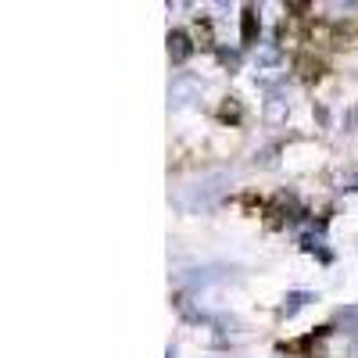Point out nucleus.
Masks as SVG:
<instances>
[{"mask_svg":"<svg viewBox=\"0 0 358 358\" xmlns=\"http://www.w3.org/2000/svg\"><path fill=\"white\" fill-rule=\"evenodd\" d=\"M169 43H172L176 57H187V50H190V47H187V36H183V33H172V36H169Z\"/></svg>","mask_w":358,"mask_h":358,"instance_id":"nucleus-2","label":"nucleus"},{"mask_svg":"<svg viewBox=\"0 0 358 358\" xmlns=\"http://www.w3.org/2000/svg\"><path fill=\"white\" fill-rule=\"evenodd\" d=\"M244 40H255V11H244Z\"/></svg>","mask_w":358,"mask_h":358,"instance_id":"nucleus-3","label":"nucleus"},{"mask_svg":"<svg viewBox=\"0 0 358 358\" xmlns=\"http://www.w3.org/2000/svg\"><path fill=\"white\" fill-rule=\"evenodd\" d=\"M297 72H301L305 79H319L322 76V62H315V57H297Z\"/></svg>","mask_w":358,"mask_h":358,"instance_id":"nucleus-1","label":"nucleus"}]
</instances>
